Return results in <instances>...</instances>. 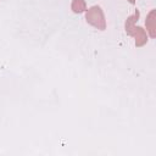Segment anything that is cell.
I'll return each mask as SVG.
<instances>
[{
	"label": "cell",
	"mask_w": 156,
	"mask_h": 156,
	"mask_svg": "<svg viewBox=\"0 0 156 156\" xmlns=\"http://www.w3.org/2000/svg\"><path fill=\"white\" fill-rule=\"evenodd\" d=\"M71 9L74 13H82L87 10V4L84 0H72Z\"/></svg>",
	"instance_id": "cell-3"
},
{
	"label": "cell",
	"mask_w": 156,
	"mask_h": 156,
	"mask_svg": "<svg viewBox=\"0 0 156 156\" xmlns=\"http://www.w3.org/2000/svg\"><path fill=\"white\" fill-rule=\"evenodd\" d=\"M139 18V11H135L134 15L129 16L124 23V27H126V32L128 35L133 37L135 39V46L140 48L143 45L146 44L147 41V35H146V32L144 30L143 27L140 26H136L135 22L138 21Z\"/></svg>",
	"instance_id": "cell-1"
},
{
	"label": "cell",
	"mask_w": 156,
	"mask_h": 156,
	"mask_svg": "<svg viewBox=\"0 0 156 156\" xmlns=\"http://www.w3.org/2000/svg\"><path fill=\"white\" fill-rule=\"evenodd\" d=\"M128 1H129L130 4H134V2H135V0H128Z\"/></svg>",
	"instance_id": "cell-4"
},
{
	"label": "cell",
	"mask_w": 156,
	"mask_h": 156,
	"mask_svg": "<svg viewBox=\"0 0 156 156\" xmlns=\"http://www.w3.org/2000/svg\"><path fill=\"white\" fill-rule=\"evenodd\" d=\"M85 20L90 26L95 27L99 30L106 29V20H105L104 11L98 5H94L88 10H85Z\"/></svg>",
	"instance_id": "cell-2"
}]
</instances>
